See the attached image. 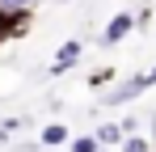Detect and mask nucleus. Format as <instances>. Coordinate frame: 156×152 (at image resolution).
<instances>
[{
	"label": "nucleus",
	"instance_id": "obj_1",
	"mask_svg": "<svg viewBox=\"0 0 156 152\" xmlns=\"http://www.w3.org/2000/svg\"><path fill=\"white\" fill-rule=\"evenodd\" d=\"M148 89H156V68L135 72V76H127V80H118V85L101 97V106H122V101H135V97H144Z\"/></svg>",
	"mask_w": 156,
	"mask_h": 152
},
{
	"label": "nucleus",
	"instance_id": "obj_2",
	"mask_svg": "<svg viewBox=\"0 0 156 152\" xmlns=\"http://www.w3.org/2000/svg\"><path fill=\"white\" fill-rule=\"evenodd\" d=\"M131 30H135V13H131V9L114 13V17L105 21V30H101V47H118V42H127Z\"/></svg>",
	"mask_w": 156,
	"mask_h": 152
},
{
	"label": "nucleus",
	"instance_id": "obj_3",
	"mask_svg": "<svg viewBox=\"0 0 156 152\" xmlns=\"http://www.w3.org/2000/svg\"><path fill=\"white\" fill-rule=\"evenodd\" d=\"M80 55H84V38H68L63 47L55 51V59H51V68H47V76H63V72H72L80 63Z\"/></svg>",
	"mask_w": 156,
	"mask_h": 152
},
{
	"label": "nucleus",
	"instance_id": "obj_4",
	"mask_svg": "<svg viewBox=\"0 0 156 152\" xmlns=\"http://www.w3.org/2000/svg\"><path fill=\"white\" fill-rule=\"evenodd\" d=\"M135 127H139V118H122V123H101L93 135H97V144H101V148H118L127 135H135Z\"/></svg>",
	"mask_w": 156,
	"mask_h": 152
},
{
	"label": "nucleus",
	"instance_id": "obj_5",
	"mask_svg": "<svg viewBox=\"0 0 156 152\" xmlns=\"http://www.w3.org/2000/svg\"><path fill=\"white\" fill-rule=\"evenodd\" d=\"M0 13H4L9 21H26V25H34L38 0H0Z\"/></svg>",
	"mask_w": 156,
	"mask_h": 152
},
{
	"label": "nucleus",
	"instance_id": "obj_6",
	"mask_svg": "<svg viewBox=\"0 0 156 152\" xmlns=\"http://www.w3.org/2000/svg\"><path fill=\"white\" fill-rule=\"evenodd\" d=\"M68 139H72V131H68L63 123H47L42 131H38V148H63Z\"/></svg>",
	"mask_w": 156,
	"mask_h": 152
},
{
	"label": "nucleus",
	"instance_id": "obj_7",
	"mask_svg": "<svg viewBox=\"0 0 156 152\" xmlns=\"http://www.w3.org/2000/svg\"><path fill=\"white\" fill-rule=\"evenodd\" d=\"M26 127H30V114H9V118H0V148H9L13 135H21Z\"/></svg>",
	"mask_w": 156,
	"mask_h": 152
},
{
	"label": "nucleus",
	"instance_id": "obj_8",
	"mask_svg": "<svg viewBox=\"0 0 156 152\" xmlns=\"http://www.w3.org/2000/svg\"><path fill=\"white\" fill-rule=\"evenodd\" d=\"M63 148H68V152H101V144H97V135H93V131H84V135H72Z\"/></svg>",
	"mask_w": 156,
	"mask_h": 152
},
{
	"label": "nucleus",
	"instance_id": "obj_9",
	"mask_svg": "<svg viewBox=\"0 0 156 152\" xmlns=\"http://www.w3.org/2000/svg\"><path fill=\"white\" fill-rule=\"evenodd\" d=\"M26 30H30L26 21H9V17L0 13V47H4V42H13V38H21Z\"/></svg>",
	"mask_w": 156,
	"mask_h": 152
},
{
	"label": "nucleus",
	"instance_id": "obj_10",
	"mask_svg": "<svg viewBox=\"0 0 156 152\" xmlns=\"http://www.w3.org/2000/svg\"><path fill=\"white\" fill-rule=\"evenodd\" d=\"M118 148H122V152H156V144L148 139V135H127Z\"/></svg>",
	"mask_w": 156,
	"mask_h": 152
},
{
	"label": "nucleus",
	"instance_id": "obj_11",
	"mask_svg": "<svg viewBox=\"0 0 156 152\" xmlns=\"http://www.w3.org/2000/svg\"><path fill=\"white\" fill-rule=\"evenodd\" d=\"M114 68H97V72H89V89H105V85H110V80H114Z\"/></svg>",
	"mask_w": 156,
	"mask_h": 152
},
{
	"label": "nucleus",
	"instance_id": "obj_12",
	"mask_svg": "<svg viewBox=\"0 0 156 152\" xmlns=\"http://www.w3.org/2000/svg\"><path fill=\"white\" fill-rule=\"evenodd\" d=\"M101 152H114V148H101Z\"/></svg>",
	"mask_w": 156,
	"mask_h": 152
}]
</instances>
